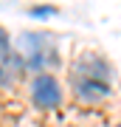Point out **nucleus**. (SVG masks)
<instances>
[{"label": "nucleus", "instance_id": "obj_7", "mask_svg": "<svg viewBox=\"0 0 121 127\" xmlns=\"http://www.w3.org/2000/svg\"><path fill=\"white\" fill-rule=\"evenodd\" d=\"M116 127H121V122H118V124H116Z\"/></svg>", "mask_w": 121, "mask_h": 127}, {"label": "nucleus", "instance_id": "obj_3", "mask_svg": "<svg viewBox=\"0 0 121 127\" xmlns=\"http://www.w3.org/2000/svg\"><path fill=\"white\" fill-rule=\"evenodd\" d=\"M73 85V102L85 104V107H99V104L110 102L113 88L110 82H96V79H71Z\"/></svg>", "mask_w": 121, "mask_h": 127}, {"label": "nucleus", "instance_id": "obj_6", "mask_svg": "<svg viewBox=\"0 0 121 127\" xmlns=\"http://www.w3.org/2000/svg\"><path fill=\"white\" fill-rule=\"evenodd\" d=\"M9 48H11V37H9V31H6L3 26H0V59L9 54Z\"/></svg>", "mask_w": 121, "mask_h": 127}, {"label": "nucleus", "instance_id": "obj_5", "mask_svg": "<svg viewBox=\"0 0 121 127\" xmlns=\"http://www.w3.org/2000/svg\"><path fill=\"white\" fill-rule=\"evenodd\" d=\"M59 6H51V3H42V6H31L28 14H34V17H48V14H56Z\"/></svg>", "mask_w": 121, "mask_h": 127}, {"label": "nucleus", "instance_id": "obj_1", "mask_svg": "<svg viewBox=\"0 0 121 127\" xmlns=\"http://www.w3.org/2000/svg\"><path fill=\"white\" fill-rule=\"evenodd\" d=\"M113 68L107 57L96 54V51H82L71 62V79H96V82H113Z\"/></svg>", "mask_w": 121, "mask_h": 127}, {"label": "nucleus", "instance_id": "obj_4", "mask_svg": "<svg viewBox=\"0 0 121 127\" xmlns=\"http://www.w3.org/2000/svg\"><path fill=\"white\" fill-rule=\"evenodd\" d=\"M25 76V59L20 54H6L0 59V85L3 88H11V85H20V79Z\"/></svg>", "mask_w": 121, "mask_h": 127}, {"label": "nucleus", "instance_id": "obj_2", "mask_svg": "<svg viewBox=\"0 0 121 127\" xmlns=\"http://www.w3.org/2000/svg\"><path fill=\"white\" fill-rule=\"evenodd\" d=\"M62 99H65V93H62V85L56 82V76L37 73L31 79V102L40 110H56L62 104Z\"/></svg>", "mask_w": 121, "mask_h": 127}]
</instances>
